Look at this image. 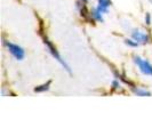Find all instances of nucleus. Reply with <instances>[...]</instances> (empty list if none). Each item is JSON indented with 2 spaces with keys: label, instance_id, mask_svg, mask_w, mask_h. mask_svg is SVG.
Here are the masks:
<instances>
[{
  "label": "nucleus",
  "instance_id": "nucleus-11",
  "mask_svg": "<svg viewBox=\"0 0 152 137\" xmlns=\"http://www.w3.org/2000/svg\"><path fill=\"white\" fill-rule=\"evenodd\" d=\"M112 88H113V89H118V88H120V82H119L118 80H114L113 82H112Z\"/></svg>",
  "mask_w": 152,
  "mask_h": 137
},
{
  "label": "nucleus",
  "instance_id": "nucleus-10",
  "mask_svg": "<svg viewBox=\"0 0 152 137\" xmlns=\"http://www.w3.org/2000/svg\"><path fill=\"white\" fill-rule=\"evenodd\" d=\"M126 44L128 46H132V47H137V46L140 45L136 40H128V39L126 40Z\"/></svg>",
  "mask_w": 152,
  "mask_h": 137
},
{
  "label": "nucleus",
  "instance_id": "nucleus-4",
  "mask_svg": "<svg viewBox=\"0 0 152 137\" xmlns=\"http://www.w3.org/2000/svg\"><path fill=\"white\" fill-rule=\"evenodd\" d=\"M132 37L134 40H136L138 44H146L150 41V36L145 32H142V31L138 30H134L132 32Z\"/></svg>",
  "mask_w": 152,
  "mask_h": 137
},
{
  "label": "nucleus",
  "instance_id": "nucleus-1",
  "mask_svg": "<svg viewBox=\"0 0 152 137\" xmlns=\"http://www.w3.org/2000/svg\"><path fill=\"white\" fill-rule=\"evenodd\" d=\"M44 42H45V45H46V47H47V49L49 50V53L52 54V55H53L54 57H55V60H56V61L58 62V63H61L62 66H63V68H65L66 71H69V72H70V68H69V65L66 64V63H65V62L63 61V60H62L61 55L58 54V52H57V49H56V48L54 47L53 44H52V42L49 41V39L47 38V37H45V36H44Z\"/></svg>",
  "mask_w": 152,
  "mask_h": 137
},
{
  "label": "nucleus",
  "instance_id": "nucleus-8",
  "mask_svg": "<svg viewBox=\"0 0 152 137\" xmlns=\"http://www.w3.org/2000/svg\"><path fill=\"white\" fill-rule=\"evenodd\" d=\"M102 12L99 10V8H96L94 12H93V17L96 20V21H99V22H103V17H102Z\"/></svg>",
  "mask_w": 152,
  "mask_h": 137
},
{
  "label": "nucleus",
  "instance_id": "nucleus-9",
  "mask_svg": "<svg viewBox=\"0 0 152 137\" xmlns=\"http://www.w3.org/2000/svg\"><path fill=\"white\" fill-rule=\"evenodd\" d=\"M78 7H79V9H80V13H81V15L84 16V17H87V16H88L87 8H86V6H85L83 2H81V4L79 2V4H78Z\"/></svg>",
  "mask_w": 152,
  "mask_h": 137
},
{
  "label": "nucleus",
  "instance_id": "nucleus-13",
  "mask_svg": "<svg viewBox=\"0 0 152 137\" xmlns=\"http://www.w3.org/2000/svg\"><path fill=\"white\" fill-rule=\"evenodd\" d=\"M81 1H84V2H86V1H87V0H81Z\"/></svg>",
  "mask_w": 152,
  "mask_h": 137
},
{
  "label": "nucleus",
  "instance_id": "nucleus-7",
  "mask_svg": "<svg viewBox=\"0 0 152 137\" xmlns=\"http://www.w3.org/2000/svg\"><path fill=\"white\" fill-rule=\"evenodd\" d=\"M133 90H134V93L136 94L137 96H150L151 95L150 91L142 89V88H133Z\"/></svg>",
  "mask_w": 152,
  "mask_h": 137
},
{
  "label": "nucleus",
  "instance_id": "nucleus-5",
  "mask_svg": "<svg viewBox=\"0 0 152 137\" xmlns=\"http://www.w3.org/2000/svg\"><path fill=\"white\" fill-rule=\"evenodd\" d=\"M99 1V9L102 13H107V8L111 6V0H97Z\"/></svg>",
  "mask_w": 152,
  "mask_h": 137
},
{
  "label": "nucleus",
  "instance_id": "nucleus-6",
  "mask_svg": "<svg viewBox=\"0 0 152 137\" xmlns=\"http://www.w3.org/2000/svg\"><path fill=\"white\" fill-rule=\"evenodd\" d=\"M50 84H52V81H47L46 84L41 85V86H39V87H36V88H34V91H36V93H42V91L48 90L49 87H50Z\"/></svg>",
  "mask_w": 152,
  "mask_h": 137
},
{
  "label": "nucleus",
  "instance_id": "nucleus-12",
  "mask_svg": "<svg viewBox=\"0 0 152 137\" xmlns=\"http://www.w3.org/2000/svg\"><path fill=\"white\" fill-rule=\"evenodd\" d=\"M145 22H146L148 25L151 24V17H150V14H146V16H145Z\"/></svg>",
  "mask_w": 152,
  "mask_h": 137
},
{
  "label": "nucleus",
  "instance_id": "nucleus-3",
  "mask_svg": "<svg viewBox=\"0 0 152 137\" xmlns=\"http://www.w3.org/2000/svg\"><path fill=\"white\" fill-rule=\"evenodd\" d=\"M134 62L137 64V66L140 68L142 73H144L145 76H152V65L150 62L145 61V60H142V58L138 57V56H135V57H134Z\"/></svg>",
  "mask_w": 152,
  "mask_h": 137
},
{
  "label": "nucleus",
  "instance_id": "nucleus-2",
  "mask_svg": "<svg viewBox=\"0 0 152 137\" xmlns=\"http://www.w3.org/2000/svg\"><path fill=\"white\" fill-rule=\"evenodd\" d=\"M5 45H6V47L8 48V50L10 52V54L15 57L16 60L21 61V60L24 58L25 53H24V49H23L22 47H20L18 45H15V44H12V42H8V41L5 42Z\"/></svg>",
  "mask_w": 152,
  "mask_h": 137
}]
</instances>
